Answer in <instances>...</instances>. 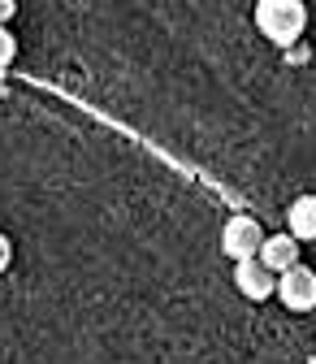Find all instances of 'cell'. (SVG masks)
I'll list each match as a JSON object with an SVG mask.
<instances>
[{
  "instance_id": "cell-8",
  "label": "cell",
  "mask_w": 316,
  "mask_h": 364,
  "mask_svg": "<svg viewBox=\"0 0 316 364\" xmlns=\"http://www.w3.org/2000/svg\"><path fill=\"white\" fill-rule=\"evenodd\" d=\"M13 264V239L9 235H0V273H5Z\"/></svg>"
},
{
  "instance_id": "cell-1",
  "label": "cell",
  "mask_w": 316,
  "mask_h": 364,
  "mask_svg": "<svg viewBox=\"0 0 316 364\" xmlns=\"http://www.w3.org/2000/svg\"><path fill=\"white\" fill-rule=\"evenodd\" d=\"M256 31L278 48H290L307 31V5L303 0H256Z\"/></svg>"
},
{
  "instance_id": "cell-2",
  "label": "cell",
  "mask_w": 316,
  "mask_h": 364,
  "mask_svg": "<svg viewBox=\"0 0 316 364\" xmlns=\"http://www.w3.org/2000/svg\"><path fill=\"white\" fill-rule=\"evenodd\" d=\"M273 295L282 299L286 312H312L316 308V273L307 264H286L278 273V282H273Z\"/></svg>"
},
{
  "instance_id": "cell-4",
  "label": "cell",
  "mask_w": 316,
  "mask_h": 364,
  "mask_svg": "<svg viewBox=\"0 0 316 364\" xmlns=\"http://www.w3.org/2000/svg\"><path fill=\"white\" fill-rule=\"evenodd\" d=\"M273 282H278V273L268 269L260 256H243V260H234V287L247 295V299H268L273 295Z\"/></svg>"
},
{
  "instance_id": "cell-3",
  "label": "cell",
  "mask_w": 316,
  "mask_h": 364,
  "mask_svg": "<svg viewBox=\"0 0 316 364\" xmlns=\"http://www.w3.org/2000/svg\"><path fill=\"white\" fill-rule=\"evenodd\" d=\"M264 243V225L251 217V213H234V217H225L221 225V252L230 256V260H243V256H256Z\"/></svg>"
},
{
  "instance_id": "cell-7",
  "label": "cell",
  "mask_w": 316,
  "mask_h": 364,
  "mask_svg": "<svg viewBox=\"0 0 316 364\" xmlns=\"http://www.w3.org/2000/svg\"><path fill=\"white\" fill-rule=\"evenodd\" d=\"M13 57H18V39H13L9 22H0V70L13 65Z\"/></svg>"
},
{
  "instance_id": "cell-6",
  "label": "cell",
  "mask_w": 316,
  "mask_h": 364,
  "mask_svg": "<svg viewBox=\"0 0 316 364\" xmlns=\"http://www.w3.org/2000/svg\"><path fill=\"white\" fill-rule=\"evenodd\" d=\"M273 273H282L286 264H295L299 260V239H290V235H264V243H260V252H256Z\"/></svg>"
},
{
  "instance_id": "cell-5",
  "label": "cell",
  "mask_w": 316,
  "mask_h": 364,
  "mask_svg": "<svg viewBox=\"0 0 316 364\" xmlns=\"http://www.w3.org/2000/svg\"><path fill=\"white\" fill-rule=\"evenodd\" d=\"M286 235L299 239V243H312L316 239V196H299L286 208Z\"/></svg>"
},
{
  "instance_id": "cell-9",
  "label": "cell",
  "mask_w": 316,
  "mask_h": 364,
  "mask_svg": "<svg viewBox=\"0 0 316 364\" xmlns=\"http://www.w3.org/2000/svg\"><path fill=\"white\" fill-rule=\"evenodd\" d=\"M18 14V0H0V22H13Z\"/></svg>"
}]
</instances>
